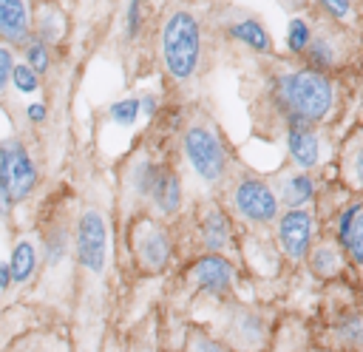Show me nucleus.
<instances>
[{
  "mask_svg": "<svg viewBox=\"0 0 363 352\" xmlns=\"http://www.w3.org/2000/svg\"><path fill=\"white\" fill-rule=\"evenodd\" d=\"M269 99L286 122H323L335 108V82L329 74L312 68L281 71L269 85Z\"/></svg>",
  "mask_w": 363,
  "mask_h": 352,
  "instance_id": "obj_1",
  "label": "nucleus"
},
{
  "mask_svg": "<svg viewBox=\"0 0 363 352\" xmlns=\"http://www.w3.org/2000/svg\"><path fill=\"white\" fill-rule=\"evenodd\" d=\"M201 51L204 37L199 17L184 9L170 11L159 31V54L167 77L176 82H190L201 68Z\"/></svg>",
  "mask_w": 363,
  "mask_h": 352,
  "instance_id": "obj_2",
  "label": "nucleus"
},
{
  "mask_svg": "<svg viewBox=\"0 0 363 352\" xmlns=\"http://www.w3.org/2000/svg\"><path fill=\"white\" fill-rule=\"evenodd\" d=\"M40 185V167L31 150L17 139L9 136L0 142V210H11L14 204L26 202Z\"/></svg>",
  "mask_w": 363,
  "mask_h": 352,
  "instance_id": "obj_3",
  "label": "nucleus"
},
{
  "mask_svg": "<svg viewBox=\"0 0 363 352\" xmlns=\"http://www.w3.org/2000/svg\"><path fill=\"white\" fill-rule=\"evenodd\" d=\"M182 153L190 165V170L204 185H218L227 176V148L210 125H190L182 136Z\"/></svg>",
  "mask_w": 363,
  "mask_h": 352,
  "instance_id": "obj_4",
  "label": "nucleus"
},
{
  "mask_svg": "<svg viewBox=\"0 0 363 352\" xmlns=\"http://www.w3.org/2000/svg\"><path fill=\"white\" fill-rule=\"evenodd\" d=\"M71 244H74L77 264L85 273L99 275L105 270V261H108V221H105V216L94 207L82 210L77 219Z\"/></svg>",
  "mask_w": 363,
  "mask_h": 352,
  "instance_id": "obj_5",
  "label": "nucleus"
},
{
  "mask_svg": "<svg viewBox=\"0 0 363 352\" xmlns=\"http://www.w3.org/2000/svg\"><path fill=\"white\" fill-rule=\"evenodd\" d=\"M130 250L145 273H162L173 258V238L162 221L145 216L130 227Z\"/></svg>",
  "mask_w": 363,
  "mask_h": 352,
  "instance_id": "obj_6",
  "label": "nucleus"
},
{
  "mask_svg": "<svg viewBox=\"0 0 363 352\" xmlns=\"http://www.w3.org/2000/svg\"><path fill=\"white\" fill-rule=\"evenodd\" d=\"M230 202L235 213L252 224H272L281 213L272 185L258 176H241L230 190Z\"/></svg>",
  "mask_w": 363,
  "mask_h": 352,
  "instance_id": "obj_7",
  "label": "nucleus"
},
{
  "mask_svg": "<svg viewBox=\"0 0 363 352\" xmlns=\"http://www.w3.org/2000/svg\"><path fill=\"white\" fill-rule=\"evenodd\" d=\"M275 238L289 261H303L315 241V213L309 207L284 210L275 219Z\"/></svg>",
  "mask_w": 363,
  "mask_h": 352,
  "instance_id": "obj_8",
  "label": "nucleus"
},
{
  "mask_svg": "<svg viewBox=\"0 0 363 352\" xmlns=\"http://www.w3.org/2000/svg\"><path fill=\"white\" fill-rule=\"evenodd\" d=\"M187 278L199 292H204L210 298H224V295H230V290L235 284V267L221 253H204L190 264Z\"/></svg>",
  "mask_w": 363,
  "mask_h": 352,
  "instance_id": "obj_9",
  "label": "nucleus"
},
{
  "mask_svg": "<svg viewBox=\"0 0 363 352\" xmlns=\"http://www.w3.org/2000/svg\"><path fill=\"white\" fill-rule=\"evenodd\" d=\"M335 244L354 264L363 267V199L349 202L335 219Z\"/></svg>",
  "mask_w": 363,
  "mask_h": 352,
  "instance_id": "obj_10",
  "label": "nucleus"
},
{
  "mask_svg": "<svg viewBox=\"0 0 363 352\" xmlns=\"http://www.w3.org/2000/svg\"><path fill=\"white\" fill-rule=\"evenodd\" d=\"M286 150L298 170H312L320 162V136L309 122H286Z\"/></svg>",
  "mask_w": 363,
  "mask_h": 352,
  "instance_id": "obj_11",
  "label": "nucleus"
},
{
  "mask_svg": "<svg viewBox=\"0 0 363 352\" xmlns=\"http://www.w3.org/2000/svg\"><path fill=\"white\" fill-rule=\"evenodd\" d=\"M31 0H0V43L23 45L31 37Z\"/></svg>",
  "mask_w": 363,
  "mask_h": 352,
  "instance_id": "obj_12",
  "label": "nucleus"
},
{
  "mask_svg": "<svg viewBox=\"0 0 363 352\" xmlns=\"http://www.w3.org/2000/svg\"><path fill=\"white\" fill-rule=\"evenodd\" d=\"M272 190L278 196V204H284L286 210H295V207H309L315 202L318 185H315V176H309V170H292L278 176Z\"/></svg>",
  "mask_w": 363,
  "mask_h": 352,
  "instance_id": "obj_13",
  "label": "nucleus"
},
{
  "mask_svg": "<svg viewBox=\"0 0 363 352\" xmlns=\"http://www.w3.org/2000/svg\"><path fill=\"white\" fill-rule=\"evenodd\" d=\"M147 199H150V204L156 207L159 216H176L179 207H182V179H179V173L167 165H159Z\"/></svg>",
  "mask_w": 363,
  "mask_h": 352,
  "instance_id": "obj_14",
  "label": "nucleus"
},
{
  "mask_svg": "<svg viewBox=\"0 0 363 352\" xmlns=\"http://www.w3.org/2000/svg\"><path fill=\"white\" fill-rule=\"evenodd\" d=\"M199 238L207 253H224L230 238H233V224L230 216L218 204H207L204 213L199 216Z\"/></svg>",
  "mask_w": 363,
  "mask_h": 352,
  "instance_id": "obj_15",
  "label": "nucleus"
},
{
  "mask_svg": "<svg viewBox=\"0 0 363 352\" xmlns=\"http://www.w3.org/2000/svg\"><path fill=\"white\" fill-rule=\"evenodd\" d=\"M31 34L37 40H43L48 48L62 43L65 37V14L57 9V3H40L31 11Z\"/></svg>",
  "mask_w": 363,
  "mask_h": 352,
  "instance_id": "obj_16",
  "label": "nucleus"
},
{
  "mask_svg": "<svg viewBox=\"0 0 363 352\" xmlns=\"http://www.w3.org/2000/svg\"><path fill=\"white\" fill-rule=\"evenodd\" d=\"M227 34H230L235 43L247 45L250 51H255V54H269V51H272V34H269L267 26H264L261 20H255V17L233 20V23L227 26Z\"/></svg>",
  "mask_w": 363,
  "mask_h": 352,
  "instance_id": "obj_17",
  "label": "nucleus"
},
{
  "mask_svg": "<svg viewBox=\"0 0 363 352\" xmlns=\"http://www.w3.org/2000/svg\"><path fill=\"white\" fill-rule=\"evenodd\" d=\"M9 270H11V284H28L40 267V250L31 238H17L11 253H9Z\"/></svg>",
  "mask_w": 363,
  "mask_h": 352,
  "instance_id": "obj_18",
  "label": "nucleus"
},
{
  "mask_svg": "<svg viewBox=\"0 0 363 352\" xmlns=\"http://www.w3.org/2000/svg\"><path fill=\"white\" fill-rule=\"evenodd\" d=\"M303 60V68H312V71H320V74H329L335 71L337 60H340V51H337V43L335 37L329 34H312L306 51L301 54Z\"/></svg>",
  "mask_w": 363,
  "mask_h": 352,
  "instance_id": "obj_19",
  "label": "nucleus"
},
{
  "mask_svg": "<svg viewBox=\"0 0 363 352\" xmlns=\"http://www.w3.org/2000/svg\"><path fill=\"white\" fill-rule=\"evenodd\" d=\"M306 261H309V270H312L318 278H335V275L343 270V253H340L337 244H329V241H323V244H318V247L312 244Z\"/></svg>",
  "mask_w": 363,
  "mask_h": 352,
  "instance_id": "obj_20",
  "label": "nucleus"
},
{
  "mask_svg": "<svg viewBox=\"0 0 363 352\" xmlns=\"http://www.w3.org/2000/svg\"><path fill=\"white\" fill-rule=\"evenodd\" d=\"M312 23L306 20V17H292L289 23H286V37H284V43H286V51L292 54V57H301L303 51H306V45H309V40H312Z\"/></svg>",
  "mask_w": 363,
  "mask_h": 352,
  "instance_id": "obj_21",
  "label": "nucleus"
},
{
  "mask_svg": "<svg viewBox=\"0 0 363 352\" xmlns=\"http://www.w3.org/2000/svg\"><path fill=\"white\" fill-rule=\"evenodd\" d=\"M20 51H23V62H26L28 68H34L40 77L51 68V48H48L43 40H37L34 34L20 45Z\"/></svg>",
  "mask_w": 363,
  "mask_h": 352,
  "instance_id": "obj_22",
  "label": "nucleus"
},
{
  "mask_svg": "<svg viewBox=\"0 0 363 352\" xmlns=\"http://www.w3.org/2000/svg\"><path fill=\"white\" fill-rule=\"evenodd\" d=\"M156 167H159V165H153V162H147V159H139V162L130 167L128 182H130V187H133V193H136V196L147 199L150 185H153V176H156Z\"/></svg>",
  "mask_w": 363,
  "mask_h": 352,
  "instance_id": "obj_23",
  "label": "nucleus"
},
{
  "mask_svg": "<svg viewBox=\"0 0 363 352\" xmlns=\"http://www.w3.org/2000/svg\"><path fill=\"white\" fill-rule=\"evenodd\" d=\"M108 116H111V122L119 125V128H130V125H136V119H139V99H136V97L116 99V102L108 108Z\"/></svg>",
  "mask_w": 363,
  "mask_h": 352,
  "instance_id": "obj_24",
  "label": "nucleus"
},
{
  "mask_svg": "<svg viewBox=\"0 0 363 352\" xmlns=\"http://www.w3.org/2000/svg\"><path fill=\"white\" fill-rule=\"evenodd\" d=\"M11 88H14L17 94L31 97V94L40 91V74H37L34 68H28L26 62H14V71H11Z\"/></svg>",
  "mask_w": 363,
  "mask_h": 352,
  "instance_id": "obj_25",
  "label": "nucleus"
},
{
  "mask_svg": "<svg viewBox=\"0 0 363 352\" xmlns=\"http://www.w3.org/2000/svg\"><path fill=\"white\" fill-rule=\"evenodd\" d=\"M315 3L335 26H346L354 20V0H315Z\"/></svg>",
  "mask_w": 363,
  "mask_h": 352,
  "instance_id": "obj_26",
  "label": "nucleus"
},
{
  "mask_svg": "<svg viewBox=\"0 0 363 352\" xmlns=\"http://www.w3.org/2000/svg\"><path fill=\"white\" fill-rule=\"evenodd\" d=\"M145 26V0H128L125 6V23H122V31H125V40H136L139 31Z\"/></svg>",
  "mask_w": 363,
  "mask_h": 352,
  "instance_id": "obj_27",
  "label": "nucleus"
},
{
  "mask_svg": "<svg viewBox=\"0 0 363 352\" xmlns=\"http://www.w3.org/2000/svg\"><path fill=\"white\" fill-rule=\"evenodd\" d=\"M337 335H340V341L349 343V346H363V315H360V312H352V315L340 318Z\"/></svg>",
  "mask_w": 363,
  "mask_h": 352,
  "instance_id": "obj_28",
  "label": "nucleus"
},
{
  "mask_svg": "<svg viewBox=\"0 0 363 352\" xmlns=\"http://www.w3.org/2000/svg\"><path fill=\"white\" fill-rule=\"evenodd\" d=\"M346 173H349V182H354V187L363 190V139L349 142V148H346Z\"/></svg>",
  "mask_w": 363,
  "mask_h": 352,
  "instance_id": "obj_29",
  "label": "nucleus"
},
{
  "mask_svg": "<svg viewBox=\"0 0 363 352\" xmlns=\"http://www.w3.org/2000/svg\"><path fill=\"white\" fill-rule=\"evenodd\" d=\"M68 244H71V238H68L65 230H54V233H48V238H45V264H48V267L60 264L62 255H65V250H68Z\"/></svg>",
  "mask_w": 363,
  "mask_h": 352,
  "instance_id": "obj_30",
  "label": "nucleus"
},
{
  "mask_svg": "<svg viewBox=\"0 0 363 352\" xmlns=\"http://www.w3.org/2000/svg\"><path fill=\"white\" fill-rule=\"evenodd\" d=\"M14 48L0 43V97H6V91L11 88V71H14Z\"/></svg>",
  "mask_w": 363,
  "mask_h": 352,
  "instance_id": "obj_31",
  "label": "nucleus"
},
{
  "mask_svg": "<svg viewBox=\"0 0 363 352\" xmlns=\"http://www.w3.org/2000/svg\"><path fill=\"white\" fill-rule=\"evenodd\" d=\"M190 352H227V349L218 341L207 338V335H196L193 343H190Z\"/></svg>",
  "mask_w": 363,
  "mask_h": 352,
  "instance_id": "obj_32",
  "label": "nucleus"
},
{
  "mask_svg": "<svg viewBox=\"0 0 363 352\" xmlns=\"http://www.w3.org/2000/svg\"><path fill=\"white\" fill-rule=\"evenodd\" d=\"M45 116H48L45 102H28V105H26V119H28L31 125H43Z\"/></svg>",
  "mask_w": 363,
  "mask_h": 352,
  "instance_id": "obj_33",
  "label": "nucleus"
},
{
  "mask_svg": "<svg viewBox=\"0 0 363 352\" xmlns=\"http://www.w3.org/2000/svg\"><path fill=\"white\" fill-rule=\"evenodd\" d=\"M156 111H159V99H156L153 94L139 97V114H145V116H156Z\"/></svg>",
  "mask_w": 363,
  "mask_h": 352,
  "instance_id": "obj_34",
  "label": "nucleus"
},
{
  "mask_svg": "<svg viewBox=\"0 0 363 352\" xmlns=\"http://www.w3.org/2000/svg\"><path fill=\"white\" fill-rule=\"evenodd\" d=\"M11 287V270L6 261H0V290H9Z\"/></svg>",
  "mask_w": 363,
  "mask_h": 352,
  "instance_id": "obj_35",
  "label": "nucleus"
},
{
  "mask_svg": "<svg viewBox=\"0 0 363 352\" xmlns=\"http://www.w3.org/2000/svg\"><path fill=\"white\" fill-rule=\"evenodd\" d=\"M281 3H284V6H289V9H295V6H301L303 0H281Z\"/></svg>",
  "mask_w": 363,
  "mask_h": 352,
  "instance_id": "obj_36",
  "label": "nucleus"
},
{
  "mask_svg": "<svg viewBox=\"0 0 363 352\" xmlns=\"http://www.w3.org/2000/svg\"><path fill=\"white\" fill-rule=\"evenodd\" d=\"M40 3H57V0H40Z\"/></svg>",
  "mask_w": 363,
  "mask_h": 352,
  "instance_id": "obj_37",
  "label": "nucleus"
}]
</instances>
